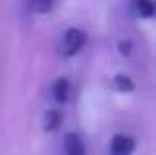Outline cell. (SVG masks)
Masks as SVG:
<instances>
[{"instance_id": "obj_1", "label": "cell", "mask_w": 156, "mask_h": 155, "mask_svg": "<svg viewBox=\"0 0 156 155\" xmlns=\"http://www.w3.org/2000/svg\"><path fill=\"white\" fill-rule=\"evenodd\" d=\"M87 42V34L81 28H69L65 30V34L59 40V54L63 58H71L77 52H81V48Z\"/></svg>"}, {"instance_id": "obj_2", "label": "cell", "mask_w": 156, "mask_h": 155, "mask_svg": "<svg viewBox=\"0 0 156 155\" xmlns=\"http://www.w3.org/2000/svg\"><path fill=\"white\" fill-rule=\"evenodd\" d=\"M134 149H136V141L125 133L115 135L111 141V155H133Z\"/></svg>"}, {"instance_id": "obj_3", "label": "cell", "mask_w": 156, "mask_h": 155, "mask_svg": "<svg viewBox=\"0 0 156 155\" xmlns=\"http://www.w3.org/2000/svg\"><path fill=\"white\" fill-rule=\"evenodd\" d=\"M63 155H87V149H85L81 135H77L75 131L65 133L63 135Z\"/></svg>"}, {"instance_id": "obj_4", "label": "cell", "mask_w": 156, "mask_h": 155, "mask_svg": "<svg viewBox=\"0 0 156 155\" xmlns=\"http://www.w3.org/2000/svg\"><path fill=\"white\" fill-rule=\"evenodd\" d=\"M134 10L142 18H150L154 14V2L152 0H134Z\"/></svg>"}, {"instance_id": "obj_5", "label": "cell", "mask_w": 156, "mask_h": 155, "mask_svg": "<svg viewBox=\"0 0 156 155\" xmlns=\"http://www.w3.org/2000/svg\"><path fill=\"white\" fill-rule=\"evenodd\" d=\"M53 6V0H28V8L36 14H46Z\"/></svg>"}, {"instance_id": "obj_6", "label": "cell", "mask_w": 156, "mask_h": 155, "mask_svg": "<svg viewBox=\"0 0 156 155\" xmlns=\"http://www.w3.org/2000/svg\"><path fill=\"white\" fill-rule=\"evenodd\" d=\"M67 93H69V81L67 80H57L53 84V97L57 101H65L67 100Z\"/></svg>"}]
</instances>
